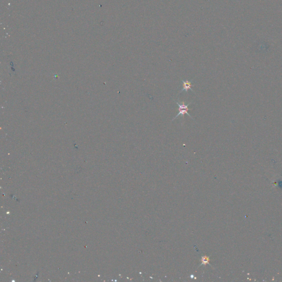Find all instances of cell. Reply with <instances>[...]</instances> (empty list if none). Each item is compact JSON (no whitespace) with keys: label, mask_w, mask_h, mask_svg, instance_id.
Here are the masks:
<instances>
[{"label":"cell","mask_w":282,"mask_h":282,"mask_svg":"<svg viewBox=\"0 0 282 282\" xmlns=\"http://www.w3.org/2000/svg\"><path fill=\"white\" fill-rule=\"evenodd\" d=\"M191 103H189L188 104H185L184 101H182L181 103H178V102H176V104H177V106H178V108H177L178 114H177V115H176L175 117L173 118L172 121H173L174 119H176L177 117L180 116V115H181V117L184 118V117L185 114L187 115L188 116H189L191 117V119L194 120V119L191 117V115L188 113V111H189V110H192L191 109H189V108H188V106H189V105H190Z\"/></svg>","instance_id":"6da1fadb"},{"label":"cell","mask_w":282,"mask_h":282,"mask_svg":"<svg viewBox=\"0 0 282 282\" xmlns=\"http://www.w3.org/2000/svg\"><path fill=\"white\" fill-rule=\"evenodd\" d=\"M192 80L191 81V82H190L188 80H186V81H184V80H182L181 79V82H182V88L181 89V91L179 92V93H182V92H187L188 91V90H190L192 92H194L195 93L194 91V90L192 89V87H194V85H192Z\"/></svg>","instance_id":"7a4b0ae2"}]
</instances>
